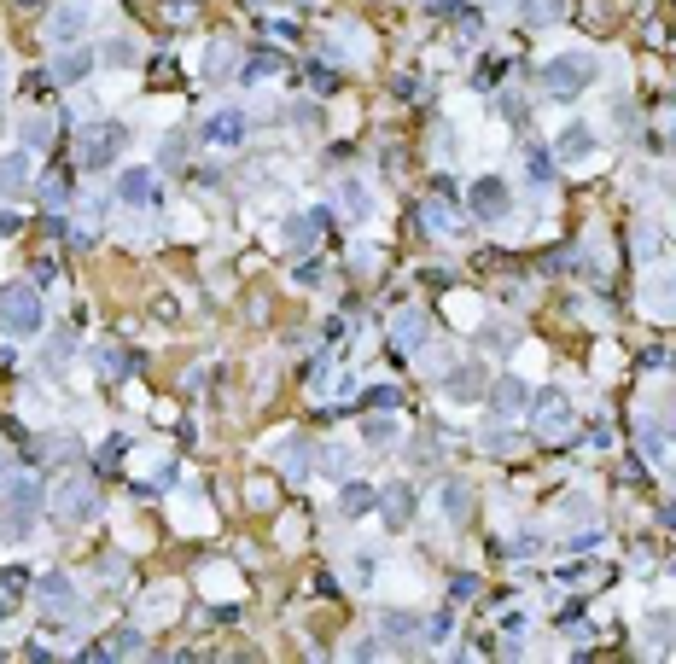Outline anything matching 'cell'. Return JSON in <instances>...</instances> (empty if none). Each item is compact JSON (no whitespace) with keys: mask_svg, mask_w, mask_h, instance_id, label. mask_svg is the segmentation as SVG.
<instances>
[{"mask_svg":"<svg viewBox=\"0 0 676 664\" xmlns=\"http://www.w3.org/2000/svg\"><path fill=\"white\" fill-rule=\"evenodd\" d=\"M41 507H47V490L35 484L30 472L6 478V490H0V536H6V542H30Z\"/></svg>","mask_w":676,"mask_h":664,"instance_id":"obj_1","label":"cell"},{"mask_svg":"<svg viewBox=\"0 0 676 664\" xmlns=\"http://www.w3.org/2000/svg\"><path fill=\"white\" fill-rule=\"evenodd\" d=\"M595 76H601V59L589 47H572V53H560V59L542 65V94L548 100H577V94H589Z\"/></svg>","mask_w":676,"mask_h":664,"instance_id":"obj_2","label":"cell"},{"mask_svg":"<svg viewBox=\"0 0 676 664\" xmlns=\"http://www.w3.org/2000/svg\"><path fill=\"white\" fill-rule=\"evenodd\" d=\"M41 327H47L41 292H35V286H6V292H0V332H6V338H35Z\"/></svg>","mask_w":676,"mask_h":664,"instance_id":"obj_3","label":"cell"},{"mask_svg":"<svg viewBox=\"0 0 676 664\" xmlns=\"http://www.w3.org/2000/svg\"><path fill=\"white\" fill-rule=\"evenodd\" d=\"M94 513H100V484H94V478L76 472V478H65V484L53 490V519H59V525H88Z\"/></svg>","mask_w":676,"mask_h":664,"instance_id":"obj_4","label":"cell"},{"mask_svg":"<svg viewBox=\"0 0 676 664\" xmlns=\"http://www.w3.org/2000/svg\"><path fill=\"white\" fill-rule=\"evenodd\" d=\"M123 146H129V129L123 123H88L82 140H76V158H82V169H105L123 158Z\"/></svg>","mask_w":676,"mask_h":664,"instance_id":"obj_5","label":"cell"},{"mask_svg":"<svg viewBox=\"0 0 676 664\" xmlns=\"http://www.w3.org/2000/svg\"><path fill=\"white\" fill-rule=\"evenodd\" d=\"M35 606H41V618H53V624H59V618H76V606H82V600H76V577H70V571H41V577H35Z\"/></svg>","mask_w":676,"mask_h":664,"instance_id":"obj_6","label":"cell"},{"mask_svg":"<svg viewBox=\"0 0 676 664\" xmlns=\"http://www.w3.org/2000/svg\"><path fill=\"white\" fill-rule=\"evenodd\" d=\"M117 204H129V210H158V204H164V175L146 169V164L123 169V175H117Z\"/></svg>","mask_w":676,"mask_h":664,"instance_id":"obj_7","label":"cell"},{"mask_svg":"<svg viewBox=\"0 0 676 664\" xmlns=\"http://www.w3.org/2000/svg\"><path fill=\"white\" fill-rule=\"evenodd\" d=\"M467 204H473V216H478V222H502L507 210H513V193H507V181H502V175H478V181H473V193H467Z\"/></svg>","mask_w":676,"mask_h":664,"instance_id":"obj_8","label":"cell"},{"mask_svg":"<svg viewBox=\"0 0 676 664\" xmlns=\"http://www.w3.org/2000/svg\"><path fill=\"white\" fill-rule=\"evenodd\" d=\"M414 507H420V496H414V484H385L379 490V519H385V531H408L414 525Z\"/></svg>","mask_w":676,"mask_h":664,"instance_id":"obj_9","label":"cell"},{"mask_svg":"<svg viewBox=\"0 0 676 664\" xmlns=\"http://www.w3.org/2000/svg\"><path fill=\"white\" fill-rule=\"evenodd\" d=\"M321 222H327L321 210H304V216H286V222H280V245H286L292 257H309V251L321 245Z\"/></svg>","mask_w":676,"mask_h":664,"instance_id":"obj_10","label":"cell"},{"mask_svg":"<svg viewBox=\"0 0 676 664\" xmlns=\"http://www.w3.org/2000/svg\"><path fill=\"white\" fill-rule=\"evenodd\" d=\"M531 426H537L542 437H566V432H572V408H566V391H537Z\"/></svg>","mask_w":676,"mask_h":664,"instance_id":"obj_11","label":"cell"},{"mask_svg":"<svg viewBox=\"0 0 676 664\" xmlns=\"http://www.w3.org/2000/svg\"><path fill=\"white\" fill-rule=\"evenodd\" d=\"M438 391L449 402H478L484 391H490V379H484V367L478 362H461V367H449V373L438 379Z\"/></svg>","mask_w":676,"mask_h":664,"instance_id":"obj_12","label":"cell"},{"mask_svg":"<svg viewBox=\"0 0 676 664\" xmlns=\"http://www.w3.org/2000/svg\"><path fill=\"white\" fill-rule=\"evenodd\" d=\"M245 134H251V117H245V111H216V117L199 123L204 146H245Z\"/></svg>","mask_w":676,"mask_h":664,"instance_id":"obj_13","label":"cell"},{"mask_svg":"<svg viewBox=\"0 0 676 664\" xmlns=\"http://www.w3.org/2000/svg\"><path fill=\"white\" fill-rule=\"evenodd\" d=\"M595 152H601V140H595L589 123H566V129L554 134V158H560V164H589Z\"/></svg>","mask_w":676,"mask_h":664,"instance_id":"obj_14","label":"cell"},{"mask_svg":"<svg viewBox=\"0 0 676 664\" xmlns=\"http://www.w3.org/2000/svg\"><path fill=\"white\" fill-rule=\"evenodd\" d=\"M333 204L350 216V222H368L373 216V193H368V181H356V175H344L333 187Z\"/></svg>","mask_w":676,"mask_h":664,"instance_id":"obj_15","label":"cell"},{"mask_svg":"<svg viewBox=\"0 0 676 664\" xmlns=\"http://www.w3.org/2000/svg\"><path fill=\"white\" fill-rule=\"evenodd\" d=\"M88 70H94V47H76V41H70V47H59V53H53V82H59V88L82 82Z\"/></svg>","mask_w":676,"mask_h":664,"instance_id":"obj_16","label":"cell"},{"mask_svg":"<svg viewBox=\"0 0 676 664\" xmlns=\"http://www.w3.org/2000/svg\"><path fill=\"white\" fill-rule=\"evenodd\" d=\"M484 397H490V408H496V414H525V402H531V385H525L519 373H502V379H496V385H490Z\"/></svg>","mask_w":676,"mask_h":664,"instance_id":"obj_17","label":"cell"},{"mask_svg":"<svg viewBox=\"0 0 676 664\" xmlns=\"http://www.w3.org/2000/svg\"><path fill=\"white\" fill-rule=\"evenodd\" d=\"M30 175H35L30 152H6L0 158V199H24L30 193Z\"/></svg>","mask_w":676,"mask_h":664,"instance_id":"obj_18","label":"cell"},{"mask_svg":"<svg viewBox=\"0 0 676 664\" xmlns=\"http://www.w3.org/2000/svg\"><path fill=\"white\" fill-rule=\"evenodd\" d=\"M420 228L426 233H438V239H455V233H461V216H455V210H449V199H426L420 204Z\"/></svg>","mask_w":676,"mask_h":664,"instance_id":"obj_19","label":"cell"},{"mask_svg":"<svg viewBox=\"0 0 676 664\" xmlns=\"http://www.w3.org/2000/svg\"><path fill=\"white\" fill-rule=\"evenodd\" d=\"M82 30H88V12H82V6H59V12L47 18V41H53V47H70Z\"/></svg>","mask_w":676,"mask_h":664,"instance_id":"obj_20","label":"cell"},{"mask_svg":"<svg viewBox=\"0 0 676 664\" xmlns=\"http://www.w3.org/2000/svg\"><path fill=\"white\" fill-rule=\"evenodd\" d=\"M315 443H309V437H298V443H286V449H280V472H286V478H292V484H304L309 472H315Z\"/></svg>","mask_w":676,"mask_h":664,"instance_id":"obj_21","label":"cell"},{"mask_svg":"<svg viewBox=\"0 0 676 664\" xmlns=\"http://www.w3.org/2000/svg\"><path fill=\"white\" fill-rule=\"evenodd\" d=\"M391 338H397L403 350H420V344L432 338V321H426L420 309H403V315H397V327H391Z\"/></svg>","mask_w":676,"mask_h":664,"instance_id":"obj_22","label":"cell"},{"mask_svg":"<svg viewBox=\"0 0 676 664\" xmlns=\"http://www.w3.org/2000/svg\"><path fill=\"white\" fill-rule=\"evenodd\" d=\"M438 507H443V519H449V525H461V519L473 513V490H467L461 478H449V484L438 490Z\"/></svg>","mask_w":676,"mask_h":664,"instance_id":"obj_23","label":"cell"},{"mask_svg":"<svg viewBox=\"0 0 676 664\" xmlns=\"http://www.w3.org/2000/svg\"><path fill=\"white\" fill-rule=\"evenodd\" d=\"M379 635H385V641H414V635H426V624H420L414 612H403V606H391V612L379 618Z\"/></svg>","mask_w":676,"mask_h":664,"instance_id":"obj_24","label":"cell"},{"mask_svg":"<svg viewBox=\"0 0 676 664\" xmlns=\"http://www.w3.org/2000/svg\"><path fill=\"white\" fill-rule=\"evenodd\" d=\"M140 647H146V635L140 630H117V635H105L100 653H88V659H135Z\"/></svg>","mask_w":676,"mask_h":664,"instance_id":"obj_25","label":"cell"},{"mask_svg":"<svg viewBox=\"0 0 676 664\" xmlns=\"http://www.w3.org/2000/svg\"><path fill=\"white\" fill-rule=\"evenodd\" d=\"M368 507H379V490H368V484H344V490H338V513H344V519H362Z\"/></svg>","mask_w":676,"mask_h":664,"instance_id":"obj_26","label":"cell"},{"mask_svg":"<svg viewBox=\"0 0 676 664\" xmlns=\"http://www.w3.org/2000/svg\"><path fill=\"white\" fill-rule=\"evenodd\" d=\"M560 12H566V0H519V24H531V30L554 24Z\"/></svg>","mask_w":676,"mask_h":664,"instance_id":"obj_27","label":"cell"},{"mask_svg":"<svg viewBox=\"0 0 676 664\" xmlns=\"http://www.w3.org/2000/svg\"><path fill=\"white\" fill-rule=\"evenodd\" d=\"M35 199L47 204V210H65V204L76 199V193H70V175H47V181L35 187Z\"/></svg>","mask_w":676,"mask_h":664,"instance_id":"obj_28","label":"cell"},{"mask_svg":"<svg viewBox=\"0 0 676 664\" xmlns=\"http://www.w3.org/2000/svg\"><path fill=\"white\" fill-rule=\"evenodd\" d=\"M105 65L129 70V65H135V41H123V35H117V41H105Z\"/></svg>","mask_w":676,"mask_h":664,"instance_id":"obj_29","label":"cell"},{"mask_svg":"<svg viewBox=\"0 0 676 664\" xmlns=\"http://www.w3.org/2000/svg\"><path fill=\"white\" fill-rule=\"evenodd\" d=\"M362 432H368V443H391L397 437V420H385V408H379L373 420H362Z\"/></svg>","mask_w":676,"mask_h":664,"instance_id":"obj_30","label":"cell"},{"mask_svg":"<svg viewBox=\"0 0 676 664\" xmlns=\"http://www.w3.org/2000/svg\"><path fill=\"white\" fill-rule=\"evenodd\" d=\"M274 70H280V59H274V53H263V59H251V65L239 70V82L251 88V82H263V76H274Z\"/></svg>","mask_w":676,"mask_h":664,"instance_id":"obj_31","label":"cell"},{"mask_svg":"<svg viewBox=\"0 0 676 664\" xmlns=\"http://www.w3.org/2000/svg\"><path fill=\"white\" fill-rule=\"evenodd\" d=\"M94 367H100L105 379H123V367H129V356H123V350H94Z\"/></svg>","mask_w":676,"mask_h":664,"instance_id":"obj_32","label":"cell"},{"mask_svg":"<svg viewBox=\"0 0 676 664\" xmlns=\"http://www.w3.org/2000/svg\"><path fill=\"white\" fill-rule=\"evenodd\" d=\"M647 309L653 315H676V286H647Z\"/></svg>","mask_w":676,"mask_h":664,"instance_id":"obj_33","label":"cell"},{"mask_svg":"<svg viewBox=\"0 0 676 664\" xmlns=\"http://www.w3.org/2000/svg\"><path fill=\"white\" fill-rule=\"evenodd\" d=\"M525 169H531V181H537V187H548V175H554V164H548V152H542V146H531V152H525Z\"/></svg>","mask_w":676,"mask_h":664,"instance_id":"obj_34","label":"cell"},{"mask_svg":"<svg viewBox=\"0 0 676 664\" xmlns=\"http://www.w3.org/2000/svg\"><path fill=\"white\" fill-rule=\"evenodd\" d=\"M321 472L327 478H350V455L344 449H321Z\"/></svg>","mask_w":676,"mask_h":664,"instance_id":"obj_35","label":"cell"},{"mask_svg":"<svg viewBox=\"0 0 676 664\" xmlns=\"http://www.w3.org/2000/svg\"><path fill=\"white\" fill-rule=\"evenodd\" d=\"M350 577H356V583H373V548H356V554H350Z\"/></svg>","mask_w":676,"mask_h":664,"instance_id":"obj_36","label":"cell"},{"mask_svg":"<svg viewBox=\"0 0 676 664\" xmlns=\"http://www.w3.org/2000/svg\"><path fill=\"white\" fill-rule=\"evenodd\" d=\"M449 630H455V618H449V612H438V618L426 624V641H449Z\"/></svg>","mask_w":676,"mask_h":664,"instance_id":"obj_37","label":"cell"},{"mask_svg":"<svg viewBox=\"0 0 676 664\" xmlns=\"http://www.w3.org/2000/svg\"><path fill=\"white\" fill-rule=\"evenodd\" d=\"M368 402H373V408H385V414H391V408H397V391H391V385H373V391H368Z\"/></svg>","mask_w":676,"mask_h":664,"instance_id":"obj_38","label":"cell"},{"mask_svg":"<svg viewBox=\"0 0 676 664\" xmlns=\"http://www.w3.org/2000/svg\"><path fill=\"white\" fill-rule=\"evenodd\" d=\"M513 554H519V560H531V554H542V536L531 531V536H519V542H513Z\"/></svg>","mask_w":676,"mask_h":664,"instance_id":"obj_39","label":"cell"},{"mask_svg":"<svg viewBox=\"0 0 676 664\" xmlns=\"http://www.w3.org/2000/svg\"><path fill=\"white\" fill-rule=\"evenodd\" d=\"M671 484H676V466H671Z\"/></svg>","mask_w":676,"mask_h":664,"instance_id":"obj_40","label":"cell"}]
</instances>
